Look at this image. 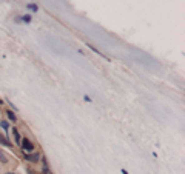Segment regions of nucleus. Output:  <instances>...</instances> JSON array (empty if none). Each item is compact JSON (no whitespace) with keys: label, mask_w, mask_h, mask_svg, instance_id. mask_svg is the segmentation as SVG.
Here are the masks:
<instances>
[{"label":"nucleus","mask_w":185,"mask_h":174,"mask_svg":"<svg viewBox=\"0 0 185 174\" xmlns=\"http://www.w3.org/2000/svg\"><path fill=\"white\" fill-rule=\"evenodd\" d=\"M20 145H22V149H23L25 152H29V154H31V152L34 151V143H32L28 137H25V139L20 140Z\"/></svg>","instance_id":"nucleus-1"},{"label":"nucleus","mask_w":185,"mask_h":174,"mask_svg":"<svg viewBox=\"0 0 185 174\" xmlns=\"http://www.w3.org/2000/svg\"><path fill=\"white\" fill-rule=\"evenodd\" d=\"M25 159H27L28 162H31V163H36V162H39V160H40V156H39L37 152H34V154H27V156H25Z\"/></svg>","instance_id":"nucleus-2"},{"label":"nucleus","mask_w":185,"mask_h":174,"mask_svg":"<svg viewBox=\"0 0 185 174\" xmlns=\"http://www.w3.org/2000/svg\"><path fill=\"white\" fill-rule=\"evenodd\" d=\"M0 145H5V147H9L11 148V142H9L8 136H3L2 133H0Z\"/></svg>","instance_id":"nucleus-3"},{"label":"nucleus","mask_w":185,"mask_h":174,"mask_svg":"<svg viewBox=\"0 0 185 174\" xmlns=\"http://www.w3.org/2000/svg\"><path fill=\"white\" fill-rule=\"evenodd\" d=\"M8 162H9L8 156H6V154H5V152L0 149V163H8Z\"/></svg>","instance_id":"nucleus-4"},{"label":"nucleus","mask_w":185,"mask_h":174,"mask_svg":"<svg viewBox=\"0 0 185 174\" xmlns=\"http://www.w3.org/2000/svg\"><path fill=\"white\" fill-rule=\"evenodd\" d=\"M0 128L8 133V129H9V122H8V120H0Z\"/></svg>","instance_id":"nucleus-5"},{"label":"nucleus","mask_w":185,"mask_h":174,"mask_svg":"<svg viewBox=\"0 0 185 174\" xmlns=\"http://www.w3.org/2000/svg\"><path fill=\"white\" fill-rule=\"evenodd\" d=\"M42 165H43V173L45 174H50V168H48V163H46V160H45V157H43V160H42Z\"/></svg>","instance_id":"nucleus-6"},{"label":"nucleus","mask_w":185,"mask_h":174,"mask_svg":"<svg viewBox=\"0 0 185 174\" xmlns=\"http://www.w3.org/2000/svg\"><path fill=\"white\" fill-rule=\"evenodd\" d=\"M14 139H16V143H20V140H22V137H20L17 129H14Z\"/></svg>","instance_id":"nucleus-7"},{"label":"nucleus","mask_w":185,"mask_h":174,"mask_svg":"<svg viewBox=\"0 0 185 174\" xmlns=\"http://www.w3.org/2000/svg\"><path fill=\"white\" fill-rule=\"evenodd\" d=\"M6 114H8V117H9L11 120H16V116H14V113H12V111H6Z\"/></svg>","instance_id":"nucleus-8"},{"label":"nucleus","mask_w":185,"mask_h":174,"mask_svg":"<svg viewBox=\"0 0 185 174\" xmlns=\"http://www.w3.org/2000/svg\"><path fill=\"white\" fill-rule=\"evenodd\" d=\"M23 20H25V22H29V20H31V17H29V16H25V17H23Z\"/></svg>","instance_id":"nucleus-9"},{"label":"nucleus","mask_w":185,"mask_h":174,"mask_svg":"<svg viewBox=\"0 0 185 174\" xmlns=\"http://www.w3.org/2000/svg\"><path fill=\"white\" fill-rule=\"evenodd\" d=\"M5 174H17V173H5Z\"/></svg>","instance_id":"nucleus-10"},{"label":"nucleus","mask_w":185,"mask_h":174,"mask_svg":"<svg viewBox=\"0 0 185 174\" xmlns=\"http://www.w3.org/2000/svg\"><path fill=\"white\" fill-rule=\"evenodd\" d=\"M0 103H2V100H0Z\"/></svg>","instance_id":"nucleus-11"}]
</instances>
